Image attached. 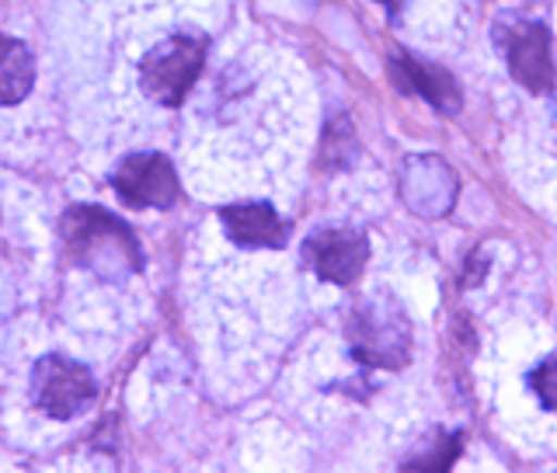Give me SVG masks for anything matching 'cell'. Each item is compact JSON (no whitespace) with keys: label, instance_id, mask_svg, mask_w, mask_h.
Here are the masks:
<instances>
[{"label":"cell","instance_id":"1","mask_svg":"<svg viewBox=\"0 0 557 473\" xmlns=\"http://www.w3.org/2000/svg\"><path fill=\"white\" fill-rule=\"evenodd\" d=\"M60 240L66 265L91 272L101 283H122L144 269L136 234L101 206H70L60 216Z\"/></svg>","mask_w":557,"mask_h":473},{"label":"cell","instance_id":"2","mask_svg":"<svg viewBox=\"0 0 557 473\" xmlns=\"http://www.w3.org/2000/svg\"><path fill=\"white\" fill-rule=\"evenodd\" d=\"M348 348L362 365L400 370L411 356V321L387 292L362 296L348 313Z\"/></svg>","mask_w":557,"mask_h":473},{"label":"cell","instance_id":"3","mask_svg":"<svg viewBox=\"0 0 557 473\" xmlns=\"http://www.w3.org/2000/svg\"><path fill=\"white\" fill-rule=\"evenodd\" d=\"M206 66V39H191V35H171V39L157 42L144 63H139V87L144 95L164 109L182 104L199 80Z\"/></svg>","mask_w":557,"mask_h":473},{"label":"cell","instance_id":"4","mask_svg":"<svg viewBox=\"0 0 557 473\" xmlns=\"http://www.w3.org/2000/svg\"><path fill=\"white\" fill-rule=\"evenodd\" d=\"M98 397V383L91 370L66 356H42L32 365V400L46 418L70 422L84 414Z\"/></svg>","mask_w":557,"mask_h":473},{"label":"cell","instance_id":"5","mask_svg":"<svg viewBox=\"0 0 557 473\" xmlns=\"http://www.w3.org/2000/svg\"><path fill=\"white\" fill-rule=\"evenodd\" d=\"M370 261V240L352 226H321L304 240V265L331 286H352Z\"/></svg>","mask_w":557,"mask_h":473},{"label":"cell","instance_id":"6","mask_svg":"<svg viewBox=\"0 0 557 473\" xmlns=\"http://www.w3.org/2000/svg\"><path fill=\"white\" fill-rule=\"evenodd\" d=\"M495 39L505 49L509 74L516 84L527 87L530 95H547L554 87V60H550V32L544 22H502L495 28Z\"/></svg>","mask_w":557,"mask_h":473},{"label":"cell","instance_id":"7","mask_svg":"<svg viewBox=\"0 0 557 473\" xmlns=\"http://www.w3.org/2000/svg\"><path fill=\"white\" fill-rule=\"evenodd\" d=\"M112 188L129 209H171L182 196V182L164 153H129L112 171Z\"/></svg>","mask_w":557,"mask_h":473},{"label":"cell","instance_id":"8","mask_svg":"<svg viewBox=\"0 0 557 473\" xmlns=\"http://www.w3.org/2000/svg\"><path fill=\"white\" fill-rule=\"evenodd\" d=\"M220 223L237 248H286L289 223L269 202H234L220 209Z\"/></svg>","mask_w":557,"mask_h":473},{"label":"cell","instance_id":"9","mask_svg":"<svg viewBox=\"0 0 557 473\" xmlns=\"http://www.w3.org/2000/svg\"><path fill=\"white\" fill-rule=\"evenodd\" d=\"M391 74L397 80L400 91L408 95H422L429 104H435L443 115H457L463 109V95L457 80H453L443 66H432V63H422L411 52H397L391 60Z\"/></svg>","mask_w":557,"mask_h":473},{"label":"cell","instance_id":"10","mask_svg":"<svg viewBox=\"0 0 557 473\" xmlns=\"http://www.w3.org/2000/svg\"><path fill=\"white\" fill-rule=\"evenodd\" d=\"M35 87V57L25 42L0 35V104H22Z\"/></svg>","mask_w":557,"mask_h":473},{"label":"cell","instance_id":"11","mask_svg":"<svg viewBox=\"0 0 557 473\" xmlns=\"http://www.w3.org/2000/svg\"><path fill=\"white\" fill-rule=\"evenodd\" d=\"M359 144H356V129L348 119H335L324 129V144H321V164L327 171H345L348 164L356 161Z\"/></svg>","mask_w":557,"mask_h":473},{"label":"cell","instance_id":"12","mask_svg":"<svg viewBox=\"0 0 557 473\" xmlns=\"http://www.w3.org/2000/svg\"><path fill=\"white\" fill-rule=\"evenodd\" d=\"M527 387L547 411H557V352L527 373Z\"/></svg>","mask_w":557,"mask_h":473},{"label":"cell","instance_id":"13","mask_svg":"<svg viewBox=\"0 0 557 473\" xmlns=\"http://www.w3.org/2000/svg\"><path fill=\"white\" fill-rule=\"evenodd\" d=\"M460 449H463V435L453 432V435H446V439L429 452V457H414L405 466H414V470H449L453 460L460 457Z\"/></svg>","mask_w":557,"mask_h":473},{"label":"cell","instance_id":"14","mask_svg":"<svg viewBox=\"0 0 557 473\" xmlns=\"http://www.w3.org/2000/svg\"><path fill=\"white\" fill-rule=\"evenodd\" d=\"M380 4H383V8H387L391 14H397L400 8H405V0H380Z\"/></svg>","mask_w":557,"mask_h":473}]
</instances>
